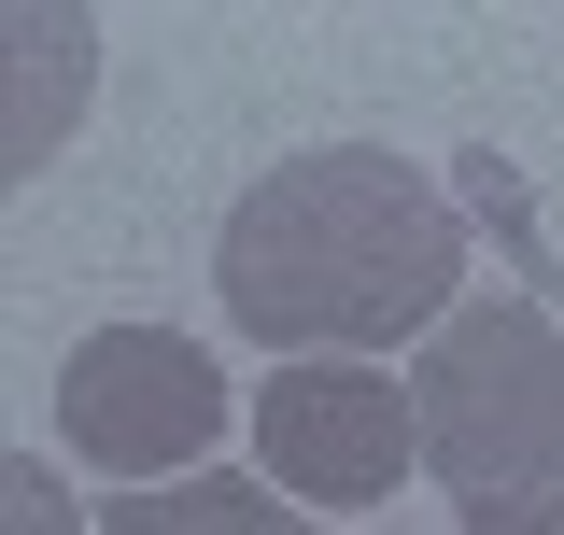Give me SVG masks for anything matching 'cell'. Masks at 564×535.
I'll return each instance as SVG.
<instances>
[{"mask_svg":"<svg viewBox=\"0 0 564 535\" xmlns=\"http://www.w3.org/2000/svg\"><path fill=\"white\" fill-rule=\"evenodd\" d=\"M452 282H466V211L381 141H325V155L254 170L212 240L226 325L269 338L282 367H367L381 338H437Z\"/></svg>","mask_w":564,"mask_h":535,"instance_id":"1","label":"cell"},{"mask_svg":"<svg viewBox=\"0 0 564 535\" xmlns=\"http://www.w3.org/2000/svg\"><path fill=\"white\" fill-rule=\"evenodd\" d=\"M410 451L466 507L480 493H564V338L536 296H466L410 367Z\"/></svg>","mask_w":564,"mask_h":535,"instance_id":"2","label":"cell"},{"mask_svg":"<svg viewBox=\"0 0 564 535\" xmlns=\"http://www.w3.org/2000/svg\"><path fill=\"white\" fill-rule=\"evenodd\" d=\"M57 437L99 479H198V451L226 437V381L170 325H99L57 367Z\"/></svg>","mask_w":564,"mask_h":535,"instance_id":"3","label":"cell"},{"mask_svg":"<svg viewBox=\"0 0 564 535\" xmlns=\"http://www.w3.org/2000/svg\"><path fill=\"white\" fill-rule=\"evenodd\" d=\"M254 451H269L282 507H381L410 451V381L395 367H282L254 381Z\"/></svg>","mask_w":564,"mask_h":535,"instance_id":"4","label":"cell"},{"mask_svg":"<svg viewBox=\"0 0 564 535\" xmlns=\"http://www.w3.org/2000/svg\"><path fill=\"white\" fill-rule=\"evenodd\" d=\"M99 99V14L85 0H0V198L57 170V141Z\"/></svg>","mask_w":564,"mask_h":535,"instance_id":"5","label":"cell"},{"mask_svg":"<svg viewBox=\"0 0 564 535\" xmlns=\"http://www.w3.org/2000/svg\"><path fill=\"white\" fill-rule=\"evenodd\" d=\"M99 535H311V522L282 507L269 479L198 466V479H141V493H113V507H99Z\"/></svg>","mask_w":564,"mask_h":535,"instance_id":"6","label":"cell"},{"mask_svg":"<svg viewBox=\"0 0 564 535\" xmlns=\"http://www.w3.org/2000/svg\"><path fill=\"white\" fill-rule=\"evenodd\" d=\"M0 535H99V522L57 493V466H43V451H0Z\"/></svg>","mask_w":564,"mask_h":535,"instance_id":"7","label":"cell"},{"mask_svg":"<svg viewBox=\"0 0 564 535\" xmlns=\"http://www.w3.org/2000/svg\"><path fill=\"white\" fill-rule=\"evenodd\" d=\"M466 535H564V493H480Z\"/></svg>","mask_w":564,"mask_h":535,"instance_id":"8","label":"cell"}]
</instances>
